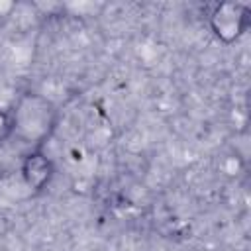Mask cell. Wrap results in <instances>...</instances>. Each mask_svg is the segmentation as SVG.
Returning a JSON list of instances; mask_svg holds the SVG:
<instances>
[{"instance_id":"cell-1","label":"cell","mask_w":251,"mask_h":251,"mask_svg":"<svg viewBox=\"0 0 251 251\" xmlns=\"http://www.w3.org/2000/svg\"><path fill=\"white\" fill-rule=\"evenodd\" d=\"M53 116H55V110L51 102H47L37 94H27L20 100L12 116V126L22 139L31 143V141L43 139L51 131Z\"/></svg>"},{"instance_id":"cell-2","label":"cell","mask_w":251,"mask_h":251,"mask_svg":"<svg viewBox=\"0 0 251 251\" xmlns=\"http://www.w3.org/2000/svg\"><path fill=\"white\" fill-rule=\"evenodd\" d=\"M212 29L224 43L235 41L249 24V6L243 2H222L212 14Z\"/></svg>"},{"instance_id":"cell-3","label":"cell","mask_w":251,"mask_h":251,"mask_svg":"<svg viewBox=\"0 0 251 251\" xmlns=\"http://www.w3.org/2000/svg\"><path fill=\"white\" fill-rule=\"evenodd\" d=\"M22 175H24V180L25 184L31 188V190H41L51 175H53V167H51V161L41 155L39 151L35 153H29L24 161V167H22Z\"/></svg>"},{"instance_id":"cell-4","label":"cell","mask_w":251,"mask_h":251,"mask_svg":"<svg viewBox=\"0 0 251 251\" xmlns=\"http://www.w3.org/2000/svg\"><path fill=\"white\" fill-rule=\"evenodd\" d=\"M12 133H14L12 118L0 110V143H4V141H6V139L12 135Z\"/></svg>"}]
</instances>
